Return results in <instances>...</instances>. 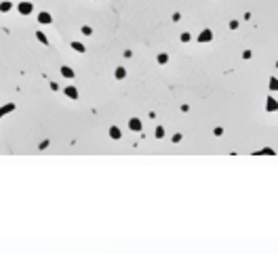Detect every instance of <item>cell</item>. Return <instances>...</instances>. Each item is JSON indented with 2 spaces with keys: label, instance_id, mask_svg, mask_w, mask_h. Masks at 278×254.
I'll list each match as a JSON object with an SVG mask.
<instances>
[{
  "label": "cell",
  "instance_id": "obj_12",
  "mask_svg": "<svg viewBox=\"0 0 278 254\" xmlns=\"http://www.w3.org/2000/svg\"><path fill=\"white\" fill-rule=\"evenodd\" d=\"M13 109H15V105H11V103H9V105H4V107L0 109V118H2V115L6 114V111H13Z\"/></svg>",
  "mask_w": 278,
  "mask_h": 254
},
{
  "label": "cell",
  "instance_id": "obj_5",
  "mask_svg": "<svg viewBox=\"0 0 278 254\" xmlns=\"http://www.w3.org/2000/svg\"><path fill=\"white\" fill-rule=\"evenodd\" d=\"M61 76H63V78H74V69L68 67V65H63V67H61Z\"/></svg>",
  "mask_w": 278,
  "mask_h": 254
},
{
  "label": "cell",
  "instance_id": "obj_13",
  "mask_svg": "<svg viewBox=\"0 0 278 254\" xmlns=\"http://www.w3.org/2000/svg\"><path fill=\"white\" fill-rule=\"evenodd\" d=\"M124 76H127V69H124V67H118V69H116V78H118V80H122Z\"/></svg>",
  "mask_w": 278,
  "mask_h": 254
},
{
  "label": "cell",
  "instance_id": "obj_8",
  "mask_svg": "<svg viewBox=\"0 0 278 254\" xmlns=\"http://www.w3.org/2000/svg\"><path fill=\"white\" fill-rule=\"evenodd\" d=\"M266 109H268V111H274V109H278V103H276V101H274V99H272V97L268 99V105H266Z\"/></svg>",
  "mask_w": 278,
  "mask_h": 254
},
{
  "label": "cell",
  "instance_id": "obj_16",
  "mask_svg": "<svg viewBox=\"0 0 278 254\" xmlns=\"http://www.w3.org/2000/svg\"><path fill=\"white\" fill-rule=\"evenodd\" d=\"M167 61H169L167 55H158V63H167Z\"/></svg>",
  "mask_w": 278,
  "mask_h": 254
},
{
  "label": "cell",
  "instance_id": "obj_6",
  "mask_svg": "<svg viewBox=\"0 0 278 254\" xmlns=\"http://www.w3.org/2000/svg\"><path fill=\"white\" fill-rule=\"evenodd\" d=\"M110 137H112V139H120L122 137L120 128H118V126H112V128H110Z\"/></svg>",
  "mask_w": 278,
  "mask_h": 254
},
{
  "label": "cell",
  "instance_id": "obj_9",
  "mask_svg": "<svg viewBox=\"0 0 278 254\" xmlns=\"http://www.w3.org/2000/svg\"><path fill=\"white\" fill-rule=\"evenodd\" d=\"M36 38H38V42H42L44 46H48V38L42 34V32H36Z\"/></svg>",
  "mask_w": 278,
  "mask_h": 254
},
{
  "label": "cell",
  "instance_id": "obj_1",
  "mask_svg": "<svg viewBox=\"0 0 278 254\" xmlns=\"http://www.w3.org/2000/svg\"><path fill=\"white\" fill-rule=\"evenodd\" d=\"M17 11L21 13V15H30V13L34 11V4H32V2H21V4L17 6Z\"/></svg>",
  "mask_w": 278,
  "mask_h": 254
},
{
  "label": "cell",
  "instance_id": "obj_7",
  "mask_svg": "<svg viewBox=\"0 0 278 254\" xmlns=\"http://www.w3.org/2000/svg\"><path fill=\"white\" fill-rule=\"evenodd\" d=\"M211 38H213V34H211V32H209V30H205V32H202V34L198 36V42H206V40H211Z\"/></svg>",
  "mask_w": 278,
  "mask_h": 254
},
{
  "label": "cell",
  "instance_id": "obj_2",
  "mask_svg": "<svg viewBox=\"0 0 278 254\" xmlns=\"http://www.w3.org/2000/svg\"><path fill=\"white\" fill-rule=\"evenodd\" d=\"M129 128L135 130V132H139V130H141V120H139V118H131V120H129Z\"/></svg>",
  "mask_w": 278,
  "mask_h": 254
},
{
  "label": "cell",
  "instance_id": "obj_10",
  "mask_svg": "<svg viewBox=\"0 0 278 254\" xmlns=\"http://www.w3.org/2000/svg\"><path fill=\"white\" fill-rule=\"evenodd\" d=\"M72 48L76 50V53H85V50H86L85 44H80V42H72Z\"/></svg>",
  "mask_w": 278,
  "mask_h": 254
},
{
  "label": "cell",
  "instance_id": "obj_14",
  "mask_svg": "<svg viewBox=\"0 0 278 254\" xmlns=\"http://www.w3.org/2000/svg\"><path fill=\"white\" fill-rule=\"evenodd\" d=\"M82 34H85V36H91V34H93V30H91L89 25H82Z\"/></svg>",
  "mask_w": 278,
  "mask_h": 254
},
{
  "label": "cell",
  "instance_id": "obj_3",
  "mask_svg": "<svg viewBox=\"0 0 278 254\" xmlns=\"http://www.w3.org/2000/svg\"><path fill=\"white\" fill-rule=\"evenodd\" d=\"M38 23H42V25H48V23H53V17H51V15L44 11V13H40V15H38Z\"/></svg>",
  "mask_w": 278,
  "mask_h": 254
},
{
  "label": "cell",
  "instance_id": "obj_4",
  "mask_svg": "<svg viewBox=\"0 0 278 254\" xmlns=\"http://www.w3.org/2000/svg\"><path fill=\"white\" fill-rule=\"evenodd\" d=\"M63 92H65L70 99H78V91H76L74 86H65V88H63Z\"/></svg>",
  "mask_w": 278,
  "mask_h": 254
},
{
  "label": "cell",
  "instance_id": "obj_17",
  "mask_svg": "<svg viewBox=\"0 0 278 254\" xmlns=\"http://www.w3.org/2000/svg\"><path fill=\"white\" fill-rule=\"evenodd\" d=\"M270 88H272V91H278V80H272V84H270Z\"/></svg>",
  "mask_w": 278,
  "mask_h": 254
},
{
  "label": "cell",
  "instance_id": "obj_11",
  "mask_svg": "<svg viewBox=\"0 0 278 254\" xmlns=\"http://www.w3.org/2000/svg\"><path fill=\"white\" fill-rule=\"evenodd\" d=\"M11 9H13L11 2H2V4H0V11H2V13H9Z\"/></svg>",
  "mask_w": 278,
  "mask_h": 254
},
{
  "label": "cell",
  "instance_id": "obj_15",
  "mask_svg": "<svg viewBox=\"0 0 278 254\" xmlns=\"http://www.w3.org/2000/svg\"><path fill=\"white\" fill-rule=\"evenodd\" d=\"M156 137H158V139L164 137V128H162V126H158V128H156Z\"/></svg>",
  "mask_w": 278,
  "mask_h": 254
}]
</instances>
